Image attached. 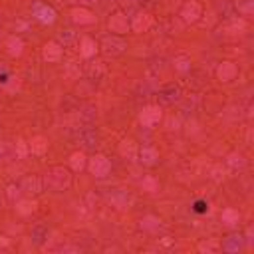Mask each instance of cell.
Masks as SVG:
<instances>
[{
	"instance_id": "obj_1",
	"label": "cell",
	"mask_w": 254,
	"mask_h": 254,
	"mask_svg": "<svg viewBox=\"0 0 254 254\" xmlns=\"http://www.w3.org/2000/svg\"><path fill=\"white\" fill-rule=\"evenodd\" d=\"M42 179H44V187L52 189V191H64V189H68L70 183H72V175H70V171L64 169V167H52V169H48Z\"/></svg>"
},
{
	"instance_id": "obj_2",
	"label": "cell",
	"mask_w": 254,
	"mask_h": 254,
	"mask_svg": "<svg viewBox=\"0 0 254 254\" xmlns=\"http://www.w3.org/2000/svg\"><path fill=\"white\" fill-rule=\"evenodd\" d=\"M101 48H104V52L108 56H119V54L125 52L127 44H125L123 38H119V36L113 34V36H106L104 38V42H101Z\"/></svg>"
},
{
	"instance_id": "obj_3",
	"label": "cell",
	"mask_w": 254,
	"mask_h": 254,
	"mask_svg": "<svg viewBox=\"0 0 254 254\" xmlns=\"http://www.w3.org/2000/svg\"><path fill=\"white\" fill-rule=\"evenodd\" d=\"M179 16H181L187 24H193V22H197V20L202 16V6L197 2V0H189V2L183 4Z\"/></svg>"
},
{
	"instance_id": "obj_4",
	"label": "cell",
	"mask_w": 254,
	"mask_h": 254,
	"mask_svg": "<svg viewBox=\"0 0 254 254\" xmlns=\"http://www.w3.org/2000/svg\"><path fill=\"white\" fill-rule=\"evenodd\" d=\"M89 171L95 177H106L112 171V163H110V159L106 155H93L89 159Z\"/></svg>"
},
{
	"instance_id": "obj_5",
	"label": "cell",
	"mask_w": 254,
	"mask_h": 254,
	"mask_svg": "<svg viewBox=\"0 0 254 254\" xmlns=\"http://www.w3.org/2000/svg\"><path fill=\"white\" fill-rule=\"evenodd\" d=\"M161 117H163V113H161L159 106H147V108H143V112L139 115V121L145 127H155L161 121Z\"/></svg>"
},
{
	"instance_id": "obj_6",
	"label": "cell",
	"mask_w": 254,
	"mask_h": 254,
	"mask_svg": "<svg viewBox=\"0 0 254 254\" xmlns=\"http://www.w3.org/2000/svg\"><path fill=\"white\" fill-rule=\"evenodd\" d=\"M42 56H44V60H46L48 64H56V62L62 60L64 50H62V46H60L58 42H48V44L44 46V50H42Z\"/></svg>"
},
{
	"instance_id": "obj_7",
	"label": "cell",
	"mask_w": 254,
	"mask_h": 254,
	"mask_svg": "<svg viewBox=\"0 0 254 254\" xmlns=\"http://www.w3.org/2000/svg\"><path fill=\"white\" fill-rule=\"evenodd\" d=\"M108 26H110V32L125 34V32L129 30V20H127V16H125L123 12H115V14H112V16H110Z\"/></svg>"
},
{
	"instance_id": "obj_8",
	"label": "cell",
	"mask_w": 254,
	"mask_h": 254,
	"mask_svg": "<svg viewBox=\"0 0 254 254\" xmlns=\"http://www.w3.org/2000/svg\"><path fill=\"white\" fill-rule=\"evenodd\" d=\"M110 200H112V205L115 207V209H119V211H123V209H129L131 207V202H133V197L127 193V191H115V193H112L110 195Z\"/></svg>"
},
{
	"instance_id": "obj_9",
	"label": "cell",
	"mask_w": 254,
	"mask_h": 254,
	"mask_svg": "<svg viewBox=\"0 0 254 254\" xmlns=\"http://www.w3.org/2000/svg\"><path fill=\"white\" fill-rule=\"evenodd\" d=\"M179 99H181V89L177 85H167L159 91V104L163 106H173Z\"/></svg>"
},
{
	"instance_id": "obj_10",
	"label": "cell",
	"mask_w": 254,
	"mask_h": 254,
	"mask_svg": "<svg viewBox=\"0 0 254 254\" xmlns=\"http://www.w3.org/2000/svg\"><path fill=\"white\" fill-rule=\"evenodd\" d=\"M34 16L42 22V24H52L56 20V10L48 4H36L34 6Z\"/></svg>"
},
{
	"instance_id": "obj_11",
	"label": "cell",
	"mask_w": 254,
	"mask_h": 254,
	"mask_svg": "<svg viewBox=\"0 0 254 254\" xmlns=\"http://www.w3.org/2000/svg\"><path fill=\"white\" fill-rule=\"evenodd\" d=\"M129 26H131L133 32H147L149 26H151V16H149L147 12H137V14L131 18Z\"/></svg>"
},
{
	"instance_id": "obj_12",
	"label": "cell",
	"mask_w": 254,
	"mask_h": 254,
	"mask_svg": "<svg viewBox=\"0 0 254 254\" xmlns=\"http://www.w3.org/2000/svg\"><path fill=\"white\" fill-rule=\"evenodd\" d=\"M238 74V68L232 64V62H223L219 68H217V78L221 82H232Z\"/></svg>"
},
{
	"instance_id": "obj_13",
	"label": "cell",
	"mask_w": 254,
	"mask_h": 254,
	"mask_svg": "<svg viewBox=\"0 0 254 254\" xmlns=\"http://www.w3.org/2000/svg\"><path fill=\"white\" fill-rule=\"evenodd\" d=\"M20 189H22L24 193H30V195L34 193V195H38V193H42V191H44V179L30 175V177H26V179L22 181Z\"/></svg>"
},
{
	"instance_id": "obj_14",
	"label": "cell",
	"mask_w": 254,
	"mask_h": 254,
	"mask_svg": "<svg viewBox=\"0 0 254 254\" xmlns=\"http://www.w3.org/2000/svg\"><path fill=\"white\" fill-rule=\"evenodd\" d=\"M72 20L76 22V24H93L95 22V16L87 10V8H74L72 10Z\"/></svg>"
},
{
	"instance_id": "obj_15",
	"label": "cell",
	"mask_w": 254,
	"mask_h": 254,
	"mask_svg": "<svg viewBox=\"0 0 254 254\" xmlns=\"http://www.w3.org/2000/svg\"><path fill=\"white\" fill-rule=\"evenodd\" d=\"M137 155H139V161H141L143 165H155L157 159H159L157 149H153V147H143Z\"/></svg>"
},
{
	"instance_id": "obj_16",
	"label": "cell",
	"mask_w": 254,
	"mask_h": 254,
	"mask_svg": "<svg viewBox=\"0 0 254 254\" xmlns=\"http://www.w3.org/2000/svg\"><path fill=\"white\" fill-rule=\"evenodd\" d=\"M6 50H8V54H10L12 58H18V56L24 52V42H22V38L10 36V38L6 40Z\"/></svg>"
},
{
	"instance_id": "obj_17",
	"label": "cell",
	"mask_w": 254,
	"mask_h": 254,
	"mask_svg": "<svg viewBox=\"0 0 254 254\" xmlns=\"http://www.w3.org/2000/svg\"><path fill=\"white\" fill-rule=\"evenodd\" d=\"M119 153H121V157H125V159L133 161V159L137 157V145H135V141H131V139H123V141H121V145H119Z\"/></svg>"
},
{
	"instance_id": "obj_18",
	"label": "cell",
	"mask_w": 254,
	"mask_h": 254,
	"mask_svg": "<svg viewBox=\"0 0 254 254\" xmlns=\"http://www.w3.org/2000/svg\"><path fill=\"white\" fill-rule=\"evenodd\" d=\"M242 248H244V244H242V236L240 234H232V236H228L223 242V250L225 252H240Z\"/></svg>"
},
{
	"instance_id": "obj_19",
	"label": "cell",
	"mask_w": 254,
	"mask_h": 254,
	"mask_svg": "<svg viewBox=\"0 0 254 254\" xmlns=\"http://www.w3.org/2000/svg\"><path fill=\"white\" fill-rule=\"evenodd\" d=\"M226 165L234 171H242V169H246V159L242 153H230L226 157Z\"/></svg>"
},
{
	"instance_id": "obj_20",
	"label": "cell",
	"mask_w": 254,
	"mask_h": 254,
	"mask_svg": "<svg viewBox=\"0 0 254 254\" xmlns=\"http://www.w3.org/2000/svg\"><path fill=\"white\" fill-rule=\"evenodd\" d=\"M28 149L32 151L34 155H44L46 149H48V141L44 137H34L30 143H28Z\"/></svg>"
},
{
	"instance_id": "obj_21",
	"label": "cell",
	"mask_w": 254,
	"mask_h": 254,
	"mask_svg": "<svg viewBox=\"0 0 254 254\" xmlns=\"http://www.w3.org/2000/svg\"><path fill=\"white\" fill-rule=\"evenodd\" d=\"M95 50H97V46H95V42H93L91 38H82L80 54H82L84 58H91V56H95Z\"/></svg>"
},
{
	"instance_id": "obj_22",
	"label": "cell",
	"mask_w": 254,
	"mask_h": 254,
	"mask_svg": "<svg viewBox=\"0 0 254 254\" xmlns=\"http://www.w3.org/2000/svg\"><path fill=\"white\" fill-rule=\"evenodd\" d=\"M221 221H223L226 226H236V225H238V221H240V215H238V211H236V209H225V211H223Z\"/></svg>"
},
{
	"instance_id": "obj_23",
	"label": "cell",
	"mask_w": 254,
	"mask_h": 254,
	"mask_svg": "<svg viewBox=\"0 0 254 254\" xmlns=\"http://www.w3.org/2000/svg\"><path fill=\"white\" fill-rule=\"evenodd\" d=\"M14 157H16L14 145L12 143H6V141H0V161H10Z\"/></svg>"
},
{
	"instance_id": "obj_24",
	"label": "cell",
	"mask_w": 254,
	"mask_h": 254,
	"mask_svg": "<svg viewBox=\"0 0 254 254\" xmlns=\"http://www.w3.org/2000/svg\"><path fill=\"white\" fill-rule=\"evenodd\" d=\"M80 141H82V145L84 147H95L97 145V135L91 131V129H84V131H80Z\"/></svg>"
},
{
	"instance_id": "obj_25",
	"label": "cell",
	"mask_w": 254,
	"mask_h": 254,
	"mask_svg": "<svg viewBox=\"0 0 254 254\" xmlns=\"http://www.w3.org/2000/svg\"><path fill=\"white\" fill-rule=\"evenodd\" d=\"M159 226H161V223H159V219L157 217H143L141 219V228L143 230H149V232H155V230H159Z\"/></svg>"
},
{
	"instance_id": "obj_26",
	"label": "cell",
	"mask_w": 254,
	"mask_h": 254,
	"mask_svg": "<svg viewBox=\"0 0 254 254\" xmlns=\"http://www.w3.org/2000/svg\"><path fill=\"white\" fill-rule=\"evenodd\" d=\"M36 211V202L34 200H18L16 202V213L18 215H32Z\"/></svg>"
},
{
	"instance_id": "obj_27",
	"label": "cell",
	"mask_w": 254,
	"mask_h": 254,
	"mask_svg": "<svg viewBox=\"0 0 254 254\" xmlns=\"http://www.w3.org/2000/svg\"><path fill=\"white\" fill-rule=\"evenodd\" d=\"M175 70H177L179 74L191 72V58H189V56H177V58H175Z\"/></svg>"
},
{
	"instance_id": "obj_28",
	"label": "cell",
	"mask_w": 254,
	"mask_h": 254,
	"mask_svg": "<svg viewBox=\"0 0 254 254\" xmlns=\"http://www.w3.org/2000/svg\"><path fill=\"white\" fill-rule=\"evenodd\" d=\"M70 167H72L74 171H82V169L85 167V155L82 153V151H78V153H74V155L70 157Z\"/></svg>"
},
{
	"instance_id": "obj_29",
	"label": "cell",
	"mask_w": 254,
	"mask_h": 254,
	"mask_svg": "<svg viewBox=\"0 0 254 254\" xmlns=\"http://www.w3.org/2000/svg\"><path fill=\"white\" fill-rule=\"evenodd\" d=\"M141 189L147 193H157L159 191V181L153 177H143L141 179Z\"/></svg>"
},
{
	"instance_id": "obj_30",
	"label": "cell",
	"mask_w": 254,
	"mask_h": 254,
	"mask_svg": "<svg viewBox=\"0 0 254 254\" xmlns=\"http://www.w3.org/2000/svg\"><path fill=\"white\" fill-rule=\"evenodd\" d=\"M48 234H50V230H48L46 226L38 225V226H34V230H32V240H34L36 244H42L44 238H48Z\"/></svg>"
},
{
	"instance_id": "obj_31",
	"label": "cell",
	"mask_w": 254,
	"mask_h": 254,
	"mask_svg": "<svg viewBox=\"0 0 254 254\" xmlns=\"http://www.w3.org/2000/svg\"><path fill=\"white\" fill-rule=\"evenodd\" d=\"M76 42V32H72V30H64V32H60V36H58V44L64 48V46H70V44H74Z\"/></svg>"
},
{
	"instance_id": "obj_32",
	"label": "cell",
	"mask_w": 254,
	"mask_h": 254,
	"mask_svg": "<svg viewBox=\"0 0 254 254\" xmlns=\"http://www.w3.org/2000/svg\"><path fill=\"white\" fill-rule=\"evenodd\" d=\"M14 151H16V159H22V157H26V153H28V145H26L24 141H16Z\"/></svg>"
},
{
	"instance_id": "obj_33",
	"label": "cell",
	"mask_w": 254,
	"mask_h": 254,
	"mask_svg": "<svg viewBox=\"0 0 254 254\" xmlns=\"http://www.w3.org/2000/svg\"><path fill=\"white\" fill-rule=\"evenodd\" d=\"M95 112H97V110H95L93 106H85V108H84V112H82V117H84V119H87V121H93V119L97 117V113H95Z\"/></svg>"
},
{
	"instance_id": "obj_34",
	"label": "cell",
	"mask_w": 254,
	"mask_h": 254,
	"mask_svg": "<svg viewBox=\"0 0 254 254\" xmlns=\"http://www.w3.org/2000/svg\"><path fill=\"white\" fill-rule=\"evenodd\" d=\"M236 6H238V10L242 14H250L252 12V0H238Z\"/></svg>"
},
{
	"instance_id": "obj_35",
	"label": "cell",
	"mask_w": 254,
	"mask_h": 254,
	"mask_svg": "<svg viewBox=\"0 0 254 254\" xmlns=\"http://www.w3.org/2000/svg\"><path fill=\"white\" fill-rule=\"evenodd\" d=\"M207 209H209V205H207L205 200H197V202H195V211H197V213H205Z\"/></svg>"
},
{
	"instance_id": "obj_36",
	"label": "cell",
	"mask_w": 254,
	"mask_h": 254,
	"mask_svg": "<svg viewBox=\"0 0 254 254\" xmlns=\"http://www.w3.org/2000/svg\"><path fill=\"white\" fill-rule=\"evenodd\" d=\"M20 193H22V189H20V187H8V197H10V198H14V197L18 198V195H20Z\"/></svg>"
},
{
	"instance_id": "obj_37",
	"label": "cell",
	"mask_w": 254,
	"mask_h": 254,
	"mask_svg": "<svg viewBox=\"0 0 254 254\" xmlns=\"http://www.w3.org/2000/svg\"><path fill=\"white\" fill-rule=\"evenodd\" d=\"M198 250H209V252H215V250H217V246H215V244H211V242H209V244H207V242H202V244L198 246Z\"/></svg>"
},
{
	"instance_id": "obj_38",
	"label": "cell",
	"mask_w": 254,
	"mask_h": 254,
	"mask_svg": "<svg viewBox=\"0 0 254 254\" xmlns=\"http://www.w3.org/2000/svg\"><path fill=\"white\" fill-rule=\"evenodd\" d=\"M223 177H225V173L221 175V169H219V167L213 169V179H215V181H223Z\"/></svg>"
},
{
	"instance_id": "obj_39",
	"label": "cell",
	"mask_w": 254,
	"mask_h": 254,
	"mask_svg": "<svg viewBox=\"0 0 254 254\" xmlns=\"http://www.w3.org/2000/svg\"><path fill=\"white\" fill-rule=\"evenodd\" d=\"M95 2H97V0H80V4H84V6H91Z\"/></svg>"
},
{
	"instance_id": "obj_40",
	"label": "cell",
	"mask_w": 254,
	"mask_h": 254,
	"mask_svg": "<svg viewBox=\"0 0 254 254\" xmlns=\"http://www.w3.org/2000/svg\"><path fill=\"white\" fill-rule=\"evenodd\" d=\"M135 2H137V0H121V4H123V6H133Z\"/></svg>"
},
{
	"instance_id": "obj_41",
	"label": "cell",
	"mask_w": 254,
	"mask_h": 254,
	"mask_svg": "<svg viewBox=\"0 0 254 254\" xmlns=\"http://www.w3.org/2000/svg\"><path fill=\"white\" fill-rule=\"evenodd\" d=\"M0 22H2V18H0Z\"/></svg>"
}]
</instances>
